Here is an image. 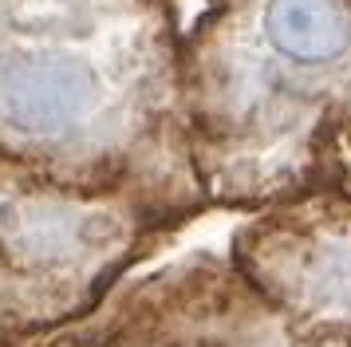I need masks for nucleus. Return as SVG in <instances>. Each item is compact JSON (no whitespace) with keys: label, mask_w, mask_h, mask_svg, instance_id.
Segmentation results:
<instances>
[{"label":"nucleus","mask_w":351,"mask_h":347,"mask_svg":"<svg viewBox=\"0 0 351 347\" xmlns=\"http://www.w3.org/2000/svg\"><path fill=\"white\" fill-rule=\"evenodd\" d=\"M233 265L304 339L351 335V198L316 186L261 205L233 241Z\"/></svg>","instance_id":"obj_4"},{"label":"nucleus","mask_w":351,"mask_h":347,"mask_svg":"<svg viewBox=\"0 0 351 347\" xmlns=\"http://www.w3.org/2000/svg\"><path fill=\"white\" fill-rule=\"evenodd\" d=\"M316 186H332L343 189L351 198V119L332 134L328 150H324V162H319V182ZM312 186V189H316Z\"/></svg>","instance_id":"obj_6"},{"label":"nucleus","mask_w":351,"mask_h":347,"mask_svg":"<svg viewBox=\"0 0 351 347\" xmlns=\"http://www.w3.org/2000/svg\"><path fill=\"white\" fill-rule=\"evenodd\" d=\"M24 347H103V331H99V320L95 324H87L80 331H64V335H56V339H36V344H24Z\"/></svg>","instance_id":"obj_7"},{"label":"nucleus","mask_w":351,"mask_h":347,"mask_svg":"<svg viewBox=\"0 0 351 347\" xmlns=\"http://www.w3.org/2000/svg\"><path fill=\"white\" fill-rule=\"evenodd\" d=\"M186 217L134 189H80L0 154V347L95 315L114 280Z\"/></svg>","instance_id":"obj_3"},{"label":"nucleus","mask_w":351,"mask_h":347,"mask_svg":"<svg viewBox=\"0 0 351 347\" xmlns=\"http://www.w3.org/2000/svg\"><path fill=\"white\" fill-rule=\"evenodd\" d=\"M312 347H351V335H328V339H316Z\"/></svg>","instance_id":"obj_8"},{"label":"nucleus","mask_w":351,"mask_h":347,"mask_svg":"<svg viewBox=\"0 0 351 347\" xmlns=\"http://www.w3.org/2000/svg\"><path fill=\"white\" fill-rule=\"evenodd\" d=\"M182 75L209 202L261 209L304 193L351 119V0H209Z\"/></svg>","instance_id":"obj_2"},{"label":"nucleus","mask_w":351,"mask_h":347,"mask_svg":"<svg viewBox=\"0 0 351 347\" xmlns=\"http://www.w3.org/2000/svg\"><path fill=\"white\" fill-rule=\"evenodd\" d=\"M170 0H0V154L206 209Z\"/></svg>","instance_id":"obj_1"},{"label":"nucleus","mask_w":351,"mask_h":347,"mask_svg":"<svg viewBox=\"0 0 351 347\" xmlns=\"http://www.w3.org/2000/svg\"><path fill=\"white\" fill-rule=\"evenodd\" d=\"M103 347H312L233 261H186L99 320Z\"/></svg>","instance_id":"obj_5"}]
</instances>
